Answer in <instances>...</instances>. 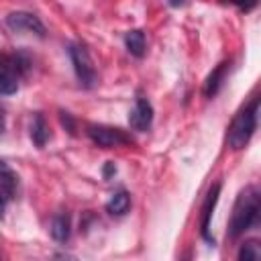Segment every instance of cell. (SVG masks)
Here are the masks:
<instances>
[{
	"instance_id": "cell-9",
	"label": "cell",
	"mask_w": 261,
	"mask_h": 261,
	"mask_svg": "<svg viewBox=\"0 0 261 261\" xmlns=\"http://www.w3.org/2000/svg\"><path fill=\"white\" fill-rule=\"evenodd\" d=\"M218 196H220V184H214L202 204V218H200V234L206 243L214 245V237L210 234V220H212V214H214V206L218 202Z\"/></svg>"
},
{
	"instance_id": "cell-8",
	"label": "cell",
	"mask_w": 261,
	"mask_h": 261,
	"mask_svg": "<svg viewBox=\"0 0 261 261\" xmlns=\"http://www.w3.org/2000/svg\"><path fill=\"white\" fill-rule=\"evenodd\" d=\"M31 65H33V61H31L29 53H24V51H12V53L0 55V67H2L0 71L12 75L16 80L22 77L24 73H29Z\"/></svg>"
},
{
	"instance_id": "cell-5",
	"label": "cell",
	"mask_w": 261,
	"mask_h": 261,
	"mask_svg": "<svg viewBox=\"0 0 261 261\" xmlns=\"http://www.w3.org/2000/svg\"><path fill=\"white\" fill-rule=\"evenodd\" d=\"M6 24L14 33H33V35H37L41 39L45 37V24L41 22V18L35 16L33 12H27V10L10 12L6 16Z\"/></svg>"
},
{
	"instance_id": "cell-13",
	"label": "cell",
	"mask_w": 261,
	"mask_h": 261,
	"mask_svg": "<svg viewBox=\"0 0 261 261\" xmlns=\"http://www.w3.org/2000/svg\"><path fill=\"white\" fill-rule=\"evenodd\" d=\"M128 208H130V196H128L124 190L114 192V194L110 196V200L106 202V210H108L110 214H114V216H122V214H126Z\"/></svg>"
},
{
	"instance_id": "cell-11",
	"label": "cell",
	"mask_w": 261,
	"mask_h": 261,
	"mask_svg": "<svg viewBox=\"0 0 261 261\" xmlns=\"http://www.w3.org/2000/svg\"><path fill=\"white\" fill-rule=\"evenodd\" d=\"M51 237L57 241V243H65L71 234V218L69 214L61 212V214H55L51 218V228H49Z\"/></svg>"
},
{
	"instance_id": "cell-6",
	"label": "cell",
	"mask_w": 261,
	"mask_h": 261,
	"mask_svg": "<svg viewBox=\"0 0 261 261\" xmlns=\"http://www.w3.org/2000/svg\"><path fill=\"white\" fill-rule=\"evenodd\" d=\"M18 192V175L16 171L0 159V218L4 216L6 206L16 198Z\"/></svg>"
},
{
	"instance_id": "cell-10",
	"label": "cell",
	"mask_w": 261,
	"mask_h": 261,
	"mask_svg": "<svg viewBox=\"0 0 261 261\" xmlns=\"http://www.w3.org/2000/svg\"><path fill=\"white\" fill-rule=\"evenodd\" d=\"M226 69H228V63L222 61V63H218L216 69L210 71V75H208L206 82H204V96H206V98H214V96L220 92L222 82H224V75H226Z\"/></svg>"
},
{
	"instance_id": "cell-12",
	"label": "cell",
	"mask_w": 261,
	"mask_h": 261,
	"mask_svg": "<svg viewBox=\"0 0 261 261\" xmlns=\"http://www.w3.org/2000/svg\"><path fill=\"white\" fill-rule=\"evenodd\" d=\"M124 45H126V51L133 55V57H143L145 55V47H147V41H145V33L141 29H133L124 35Z\"/></svg>"
},
{
	"instance_id": "cell-14",
	"label": "cell",
	"mask_w": 261,
	"mask_h": 261,
	"mask_svg": "<svg viewBox=\"0 0 261 261\" xmlns=\"http://www.w3.org/2000/svg\"><path fill=\"white\" fill-rule=\"evenodd\" d=\"M31 139L39 149L45 147V143L49 139V126H47V120L43 114H35L33 124H31Z\"/></svg>"
},
{
	"instance_id": "cell-3",
	"label": "cell",
	"mask_w": 261,
	"mask_h": 261,
	"mask_svg": "<svg viewBox=\"0 0 261 261\" xmlns=\"http://www.w3.org/2000/svg\"><path fill=\"white\" fill-rule=\"evenodd\" d=\"M67 53H69V59L73 63V71H75V77H77L80 86L94 88L96 82H98V73H96L94 61H92L88 49L82 43H71L69 49H67Z\"/></svg>"
},
{
	"instance_id": "cell-18",
	"label": "cell",
	"mask_w": 261,
	"mask_h": 261,
	"mask_svg": "<svg viewBox=\"0 0 261 261\" xmlns=\"http://www.w3.org/2000/svg\"><path fill=\"white\" fill-rule=\"evenodd\" d=\"M112 173H116V167H114V163H112V161H108V163H106V167H104V177L108 179Z\"/></svg>"
},
{
	"instance_id": "cell-19",
	"label": "cell",
	"mask_w": 261,
	"mask_h": 261,
	"mask_svg": "<svg viewBox=\"0 0 261 261\" xmlns=\"http://www.w3.org/2000/svg\"><path fill=\"white\" fill-rule=\"evenodd\" d=\"M53 261H77V259L71 257V255H65V253H57V255L53 257Z\"/></svg>"
},
{
	"instance_id": "cell-1",
	"label": "cell",
	"mask_w": 261,
	"mask_h": 261,
	"mask_svg": "<svg viewBox=\"0 0 261 261\" xmlns=\"http://www.w3.org/2000/svg\"><path fill=\"white\" fill-rule=\"evenodd\" d=\"M257 216H259V190L255 186H247L234 202L230 224H228V234L232 239L241 237L245 230L253 226Z\"/></svg>"
},
{
	"instance_id": "cell-17",
	"label": "cell",
	"mask_w": 261,
	"mask_h": 261,
	"mask_svg": "<svg viewBox=\"0 0 261 261\" xmlns=\"http://www.w3.org/2000/svg\"><path fill=\"white\" fill-rule=\"evenodd\" d=\"M61 122H63V126L73 135L75 133V124H73V120H71V116L67 114V112H61Z\"/></svg>"
},
{
	"instance_id": "cell-2",
	"label": "cell",
	"mask_w": 261,
	"mask_h": 261,
	"mask_svg": "<svg viewBox=\"0 0 261 261\" xmlns=\"http://www.w3.org/2000/svg\"><path fill=\"white\" fill-rule=\"evenodd\" d=\"M257 110H259V100L253 98L245 108L239 110V114L232 118L226 135V143L232 151L245 149L247 143L251 141L255 128H257Z\"/></svg>"
},
{
	"instance_id": "cell-4",
	"label": "cell",
	"mask_w": 261,
	"mask_h": 261,
	"mask_svg": "<svg viewBox=\"0 0 261 261\" xmlns=\"http://www.w3.org/2000/svg\"><path fill=\"white\" fill-rule=\"evenodd\" d=\"M86 133H88V137H90L98 147H104V149H114V147H122V145L133 143V139H130L122 128H116V126L88 124V126H86Z\"/></svg>"
},
{
	"instance_id": "cell-15",
	"label": "cell",
	"mask_w": 261,
	"mask_h": 261,
	"mask_svg": "<svg viewBox=\"0 0 261 261\" xmlns=\"http://www.w3.org/2000/svg\"><path fill=\"white\" fill-rule=\"evenodd\" d=\"M237 261H261V247L257 241H247L245 245H241Z\"/></svg>"
},
{
	"instance_id": "cell-16",
	"label": "cell",
	"mask_w": 261,
	"mask_h": 261,
	"mask_svg": "<svg viewBox=\"0 0 261 261\" xmlns=\"http://www.w3.org/2000/svg\"><path fill=\"white\" fill-rule=\"evenodd\" d=\"M16 90H18V80L8 75V73H4V71H0V98L2 96H10Z\"/></svg>"
},
{
	"instance_id": "cell-7",
	"label": "cell",
	"mask_w": 261,
	"mask_h": 261,
	"mask_svg": "<svg viewBox=\"0 0 261 261\" xmlns=\"http://www.w3.org/2000/svg\"><path fill=\"white\" fill-rule=\"evenodd\" d=\"M151 122H153V106L147 98L139 96L135 100V106L133 110L128 112V124L133 130L137 133H145L151 128Z\"/></svg>"
},
{
	"instance_id": "cell-21",
	"label": "cell",
	"mask_w": 261,
	"mask_h": 261,
	"mask_svg": "<svg viewBox=\"0 0 261 261\" xmlns=\"http://www.w3.org/2000/svg\"><path fill=\"white\" fill-rule=\"evenodd\" d=\"M181 261H190V257H184V259H181Z\"/></svg>"
},
{
	"instance_id": "cell-20",
	"label": "cell",
	"mask_w": 261,
	"mask_h": 261,
	"mask_svg": "<svg viewBox=\"0 0 261 261\" xmlns=\"http://www.w3.org/2000/svg\"><path fill=\"white\" fill-rule=\"evenodd\" d=\"M4 133V112L0 110V135Z\"/></svg>"
}]
</instances>
